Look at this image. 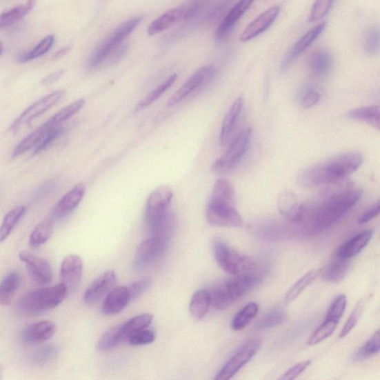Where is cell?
I'll list each match as a JSON object with an SVG mask.
<instances>
[{
    "mask_svg": "<svg viewBox=\"0 0 380 380\" xmlns=\"http://www.w3.org/2000/svg\"><path fill=\"white\" fill-rule=\"evenodd\" d=\"M363 162V156L358 152L340 154L301 172L298 183L305 188L335 183L356 172Z\"/></svg>",
    "mask_w": 380,
    "mask_h": 380,
    "instance_id": "1",
    "label": "cell"
},
{
    "mask_svg": "<svg viewBox=\"0 0 380 380\" xmlns=\"http://www.w3.org/2000/svg\"><path fill=\"white\" fill-rule=\"evenodd\" d=\"M360 189L349 188L337 192L320 204L314 214L319 228L332 226L352 210L362 197Z\"/></svg>",
    "mask_w": 380,
    "mask_h": 380,
    "instance_id": "2",
    "label": "cell"
},
{
    "mask_svg": "<svg viewBox=\"0 0 380 380\" xmlns=\"http://www.w3.org/2000/svg\"><path fill=\"white\" fill-rule=\"evenodd\" d=\"M260 282L261 279L252 274L223 281L209 292L211 306L219 310H226Z\"/></svg>",
    "mask_w": 380,
    "mask_h": 380,
    "instance_id": "3",
    "label": "cell"
},
{
    "mask_svg": "<svg viewBox=\"0 0 380 380\" xmlns=\"http://www.w3.org/2000/svg\"><path fill=\"white\" fill-rule=\"evenodd\" d=\"M69 293L62 282L52 287L32 290L19 301V309L28 316L40 314L60 306Z\"/></svg>",
    "mask_w": 380,
    "mask_h": 380,
    "instance_id": "4",
    "label": "cell"
},
{
    "mask_svg": "<svg viewBox=\"0 0 380 380\" xmlns=\"http://www.w3.org/2000/svg\"><path fill=\"white\" fill-rule=\"evenodd\" d=\"M212 248L218 265L228 274L234 276L250 274L256 268L254 260L232 249L221 239H214Z\"/></svg>",
    "mask_w": 380,
    "mask_h": 380,
    "instance_id": "5",
    "label": "cell"
},
{
    "mask_svg": "<svg viewBox=\"0 0 380 380\" xmlns=\"http://www.w3.org/2000/svg\"><path fill=\"white\" fill-rule=\"evenodd\" d=\"M142 21V17H132L121 24L106 40L97 48L90 57L89 65L91 68H97L102 65L115 52L123 42L137 28Z\"/></svg>",
    "mask_w": 380,
    "mask_h": 380,
    "instance_id": "6",
    "label": "cell"
},
{
    "mask_svg": "<svg viewBox=\"0 0 380 380\" xmlns=\"http://www.w3.org/2000/svg\"><path fill=\"white\" fill-rule=\"evenodd\" d=\"M252 135L251 128L241 132L232 141L226 153L214 162L212 170L218 174H225L236 168L249 149Z\"/></svg>",
    "mask_w": 380,
    "mask_h": 380,
    "instance_id": "7",
    "label": "cell"
},
{
    "mask_svg": "<svg viewBox=\"0 0 380 380\" xmlns=\"http://www.w3.org/2000/svg\"><path fill=\"white\" fill-rule=\"evenodd\" d=\"M217 72L216 68L212 66L201 68L170 97L168 105H177L193 93L200 92L213 81Z\"/></svg>",
    "mask_w": 380,
    "mask_h": 380,
    "instance_id": "8",
    "label": "cell"
},
{
    "mask_svg": "<svg viewBox=\"0 0 380 380\" xmlns=\"http://www.w3.org/2000/svg\"><path fill=\"white\" fill-rule=\"evenodd\" d=\"M206 216L211 226L220 228H239L242 218L236 206L223 203L208 202Z\"/></svg>",
    "mask_w": 380,
    "mask_h": 380,
    "instance_id": "9",
    "label": "cell"
},
{
    "mask_svg": "<svg viewBox=\"0 0 380 380\" xmlns=\"http://www.w3.org/2000/svg\"><path fill=\"white\" fill-rule=\"evenodd\" d=\"M65 94L66 91L63 90H57L43 97V99L34 103L18 117L17 120L12 125L11 130L13 132L21 130L24 126L38 118L39 116L52 108L54 106L63 99Z\"/></svg>",
    "mask_w": 380,
    "mask_h": 380,
    "instance_id": "10",
    "label": "cell"
},
{
    "mask_svg": "<svg viewBox=\"0 0 380 380\" xmlns=\"http://www.w3.org/2000/svg\"><path fill=\"white\" fill-rule=\"evenodd\" d=\"M261 346L259 340L252 339L243 346L217 374L216 380H228L235 376L257 353Z\"/></svg>",
    "mask_w": 380,
    "mask_h": 380,
    "instance_id": "11",
    "label": "cell"
},
{
    "mask_svg": "<svg viewBox=\"0 0 380 380\" xmlns=\"http://www.w3.org/2000/svg\"><path fill=\"white\" fill-rule=\"evenodd\" d=\"M168 245V242L153 237L144 240L135 253L134 270L141 272L149 267L163 254Z\"/></svg>",
    "mask_w": 380,
    "mask_h": 380,
    "instance_id": "12",
    "label": "cell"
},
{
    "mask_svg": "<svg viewBox=\"0 0 380 380\" xmlns=\"http://www.w3.org/2000/svg\"><path fill=\"white\" fill-rule=\"evenodd\" d=\"M19 257L24 263L29 275L37 284L45 286L51 283L52 271L50 262L26 250L19 252Z\"/></svg>",
    "mask_w": 380,
    "mask_h": 380,
    "instance_id": "13",
    "label": "cell"
},
{
    "mask_svg": "<svg viewBox=\"0 0 380 380\" xmlns=\"http://www.w3.org/2000/svg\"><path fill=\"white\" fill-rule=\"evenodd\" d=\"M117 281L115 272L109 270L97 278L88 288L83 296L84 303L88 306H94L108 295L114 288Z\"/></svg>",
    "mask_w": 380,
    "mask_h": 380,
    "instance_id": "14",
    "label": "cell"
},
{
    "mask_svg": "<svg viewBox=\"0 0 380 380\" xmlns=\"http://www.w3.org/2000/svg\"><path fill=\"white\" fill-rule=\"evenodd\" d=\"M326 27V23H321L314 28L310 29L306 34L301 37L299 40L290 48L281 65V70L286 72L290 66L293 64L297 58L306 52L308 47L313 43L323 33Z\"/></svg>",
    "mask_w": 380,
    "mask_h": 380,
    "instance_id": "15",
    "label": "cell"
},
{
    "mask_svg": "<svg viewBox=\"0 0 380 380\" xmlns=\"http://www.w3.org/2000/svg\"><path fill=\"white\" fill-rule=\"evenodd\" d=\"M83 272V261L81 257L72 254L64 259L61 268V279L69 292L74 290L80 285Z\"/></svg>",
    "mask_w": 380,
    "mask_h": 380,
    "instance_id": "16",
    "label": "cell"
},
{
    "mask_svg": "<svg viewBox=\"0 0 380 380\" xmlns=\"http://www.w3.org/2000/svg\"><path fill=\"white\" fill-rule=\"evenodd\" d=\"M256 0H239L223 19L216 32V41L219 43L225 41L232 31L241 17L246 13Z\"/></svg>",
    "mask_w": 380,
    "mask_h": 380,
    "instance_id": "17",
    "label": "cell"
},
{
    "mask_svg": "<svg viewBox=\"0 0 380 380\" xmlns=\"http://www.w3.org/2000/svg\"><path fill=\"white\" fill-rule=\"evenodd\" d=\"M279 13L280 7L276 6L270 8L267 11L261 14L243 30L241 35V41L248 42L264 33L267 29L274 24Z\"/></svg>",
    "mask_w": 380,
    "mask_h": 380,
    "instance_id": "18",
    "label": "cell"
},
{
    "mask_svg": "<svg viewBox=\"0 0 380 380\" xmlns=\"http://www.w3.org/2000/svg\"><path fill=\"white\" fill-rule=\"evenodd\" d=\"M173 198V192L169 187H160L155 189L150 194L146 210V220L159 217L170 210Z\"/></svg>",
    "mask_w": 380,
    "mask_h": 380,
    "instance_id": "19",
    "label": "cell"
},
{
    "mask_svg": "<svg viewBox=\"0 0 380 380\" xmlns=\"http://www.w3.org/2000/svg\"><path fill=\"white\" fill-rule=\"evenodd\" d=\"M277 206L281 215L292 221L303 220L306 215L307 209L304 204L300 203L295 194L289 190L279 194Z\"/></svg>",
    "mask_w": 380,
    "mask_h": 380,
    "instance_id": "20",
    "label": "cell"
},
{
    "mask_svg": "<svg viewBox=\"0 0 380 380\" xmlns=\"http://www.w3.org/2000/svg\"><path fill=\"white\" fill-rule=\"evenodd\" d=\"M57 326L52 321H41L28 326L22 335L23 342L34 346L46 342L56 333Z\"/></svg>",
    "mask_w": 380,
    "mask_h": 380,
    "instance_id": "21",
    "label": "cell"
},
{
    "mask_svg": "<svg viewBox=\"0 0 380 380\" xmlns=\"http://www.w3.org/2000/svg\"><path fill=\"white\" fill-rule=\"evenodd\" d=\"M188 14V11L186 4L171 9L155 19L148 28V34L153 36L167 30V29L181 21H187Z\"/></svg>",
    "mask_w": 380,
    "mask_h": 380,
    "instance_id": "22",
    "label": "cell"
},
{
    "mask_svg": "<svg viewBox=\"0 0 380 380\" xmlns=\"http://www.w3.org/2000/svg\"><path fill=\"white\" fill-rule=\"evenodd\" d=\"M147 222L151 237L169 242L175 230V219L170 210Z\"/></svg>",
    "mask_w": 380,
    "mask_h": 380,
    "instance_id": "23",
    "label": "cell"
},
{
    "mask_svg": "<svg viewBox=\"0 0 380 380\" xmlns=\"http://www.w3.org/2000/svg\"><path fill=\"white\" fill-rule=\"evenodd\" d=\"M86 193V188L83 183L77 184L57 204L54 216L56 219H63L70 214L79 206Z\"/></svg>",
    "mask_w": 380,
    "mask_h": 380,
    "instance_id": "24",
    "label": "cell"
},
{
    "mask_svg": "<svg viewBox=\"0 0 380 380\" xmlns=\"http://www.w3.org/2000/svg\"><path fill=\"white\" fill-rule=\"evenodd\" d=\"M130 301L128 287L114 288L103 301V314L108 316L119 314Z\"/></svg>",
    "mask_w": 380,
    "mask_h": 380,
    "instance_id": "25",
    "label": "cell"
},
{
    "mask_svg": "<svg viewBox=\"0 0 380 380\" xmlns=\"http://www.w3.org/2000/svg\"><path fill=\"white\" fill-rule=\"evenodd\" d=\"M373 237L372 230L359 232L339 247L336 256L340 259L348 260L359 254L369 243Z\"/></svg>",
    "mask_w": 380,
    "mask_h": 380,
    "instance_id": "26",
    "label": "cell"
},
{
    "mask_svg": "<svg viewBox=\"0 0 380 380\" xmlns=\"http://www.w3.org/2000/svg\"><path fill=\"white\" fill-rule=\"evenodd\" d=\"M243 103L242 97H239L231 105L230 108L225 116V119L223 120L220 134L221 143L223 145L228 143L232 132L237 128L242 111Z\"/></svg>",
    "mask_w": 380,
    "mask_h": 380,
    "instance_id": "27",
    "label": "cell"
},
{
    "mask_svg": "<svg viewBox=\"0 0 380 380\" xmlns=\"http://www.w3.org/2000/svg\"><path fill=\"white\" fill-rule=\"evenodd\" d=\"M36 3L37 0H28L26 3L19 5L0 14V30L11 27L21 21L32 11Z\"/></svg>",
    "mask_w": 380,
    "mask_h": 380,
    "instance_id": "28",
    "label": "cell"
},
{
    "mask_svg": "<svg viewBox=\"0 0 380 380\" xmlns=\"http://www.w3.org/2000/svg\"><path fill=\"white\" fill-rule=\"evenodd\" d=\"M333 57L326 50H319L310 55L308 59L309 69L317 77L328 74L333 66Z\"/></svg>",
    "mask_w": 380,
    "mask_h": 380,
    "instance_id": "29",
    "label": "cell"
},
{
    "mask_svg": "<svg viewBox=\"0 0 380 380\" xmlns=\"http://www.w3.org/2000/svg\"><path fill=\"white\" fill-rule=\"evenodd\" d=\"M21 284V276L19 272L13 270L0 282V306H7L17 293Z\"/></svg>",
    "mask_w": 380,
    "mask_h": 380,
    "instance_id": "30",
    "label": "cell"
},
{
    "mask_svg": "<svg viewBox=\"0 0 380 380\" xmlns=\"http://www.w3.org/2000/svg\"><path fill=\"white\" fill-rule=\"evenodd\" d=\"M209 202L236 206V192L232 184L226 179H218L214 184Z\"/></svg>",
    "mask_w": 380,
    "mask_h": 380,
    "instance_id": "31",
    "label": "cell"
},
{
    "mask_svg": "<svg viewBox=\"0 0 380 380\" xmlns=\"http://www.w3.org/2000/svg\"><path fill=\"white\" fill-rule=\"evenodd\" d=\"M346 117L350 120L363 122L379 130V107L378 106L360 107V108L349 111Z\"/></svg>",
    "mask_w": 380,
    "mask_h": 380,
    "instance_id": "32",
    "label": "cell"
},
{
    "mask_svg": "<svg viewBox=\"0 0 380 380\" xmlns=\"http://www.w3.org/2000/svg\"><path fill=\"white\" fill-rule=\"evenodd\" d=\"M211 306L209 291L199 290L191 299L190 311L192 317L197 321L201 320L208 313Z\"/></svg>",
    "mask_w": 380,
    "mask_h": 380,
    "instance_id": "33",
    "label": "cell"
},
{
    "mask_svg": "<svg viewBox=\"0 0 380 380\" xmlns=\"http://www.w3.org/2000/svg\"><path fill=\"white\" fill-rule=\"evenodd\" d=\"M52 128H52L47 121L39 126L37 130L28 134L26 139L17 146L12 154V158H18L29 150L34 148L39 142L41 141L45 134Z\"/></svg>",
    "mask_w": 380,
    "mask_h": 380,
    "instance_id": "34",
    "label": "cell"
},
{
    "mask_svg": "<svg viewBox=\"0 0 380 380\" xmlns=\"http://www.w3.org/2000/svg\"><path fill=\"white\" fill-rule=\"evenodd\" d=\"M26 210V207L19 206L6 214L2 225L0 226V243L5 241L11 235L18 223L25 216Z\"/></svg>",
    "mask_w": 380,
    "mask_h": 380,
    "instance_id": "35",
    "label": "cell"
},
{
    "mask_svg": "<svg viewBox=\"0 0 380 380\" xmlns=\"http://www.w3.org/2000/svg\"><path fill=\"white\" fill-rule=\"evenodd\" d=\"M348 269V260L336 256L324 270L323 279L331 283H338L345 278Z\"/></svg>",
    "mask_w": 380,
    "mask_h": 380,
    "instance_id": "36",
    "label": "cell"
},
{
    "mask_svg": "<svg viewBox=\"0 0 380 380\" xmlns=\"http://www.w3.org/2000/svg\"><path fill=\"white\" fill-rule=\"evenodd\" d=\"M125 339L122 334L121 325L116 326L105 332L97 343V348L101 352H109L120 343L124 342Z\"/></svg>",
    "mask_w": 380,
    "mask_h": 380,
    "instance_id": "37",
    "label": "cell"
},
{
    "mask_svg": "<svg viewBox=\"0 0 380 380\" xmlns=\"http://www.w3.org/2000/svg\"><path fill=\"white\" fill-rule=\"evenodd\" d=\"M177 74H173L158 87H156L154 90L151 91L147 96H145L143 99L139 102L137 106H136L135 110L141 111L148 108V107L159 100L160 97L170 89L174 83L177 81Z\"/></svg>",
    "mask_w": 380,
    "mask_h": 380,
    "instance_id": "38",
    "label": "cell"
},
{
    "mask_svg": "<svg viewBox=\"0 0 380 380\" xmlns=\"http://www.w3.org/2000/svg\"><path fill=\"white\" fill-rule=\"evenodd\" d=\"M153 318V315L151 314H143L136 316L121 324V328L125 341L128 340V337L136 331L150 326L152 323Z\"/></svg>",
    "mask_w": 380,
    "mask_h": 380,
    "instance_id": "39",
    "label": "cell"
},
{
    "mask_svg": "<svg viewBox=\"0 0 380 380\" xmlns=\"http://www.w3.org/2000/svg\"><path fill=\"white\" fill-rule=\"evenodd\" d=\"M86 104L84 99L77 100L69 106L64 107L61 111L55 114L52 119L47 121L52 128L60 126L63 123L69 120L73 115L81 111Z\"/></svg>",
    "mask_w": 380,
    "mask_h": 380,
    "instance_id": "40",
    "label": "cell"
},
{
    "mask_svg": "<svg viewBox=\"0 0 380 380\" xmlns=\"http://www.w3.org/2000/svg\"><path fill=\"white\" fill-rule=\"evenodd\" d=\"M54 231L53 223L50 221L41 222L34 230L29 239V243L32 248H37L44 245L52 236Z\"/></svg>",
    "mask_w": 380,
    "mask_h": 380,
    "instance_id": "41",
    "label": "cell"
},
{
    "mask_svg": "<svg viewBox=\"0 0 380 380\" xmlns=\"http://www.w3.org/2000/svg\"><path fill=\"white\" fill-rule=\"evenodd\" d=\"M319 270H311L301 277L297 283L292 287L286 297V303L287 305L293 303V301L313 282L319 276Z\"/></svg>",
    "mask_w": 380,
    "mask_h": 380,
    "instance_id": "42",
    "label": "cell"
},
{
    "mask_svg": "<svg viewBox=\"0 0 380 380\" xmlns=\"http://www.w3.org/2000/svg\"><path fill=\"white\" fill-rule=\"evenodd\" d=\"M259 312V306L257 303H251L243 307L232 321V328L235 330H241L246 328L250 321L256 317Z\"/></svg>",
    "mask_w": 380,
    "mask_h": 380,
    "instance_id": "43",
    "label": "cell"
},
{
    "mask_svg": "<svg viewBox=\"0 0 380 380\" xmlns=\"http://www.w3.org/2000/svg\"><path fill=\"white\" fill-rule=\"evenodd\" d=\"M54 41L55 37L54 35L46 37L43 40L34 47L31 51L26 52L19 57L18 61L24 63L42 57L51 50Z\"/></svg>",
    "mask_w": 380,
    "mask_h": 380,
    "instance_id": "44",
    "label": "cell"
},
{
    "mask_svg": "<svg viewBox=\"0 0 380 380\" xmlns=\"http://www.w3.org/2000/svg\"><path fill=\"white\" fill-rule=\"evenodd\" d=\"M338 321L326 319L308 340V345L314 346L333 334L338 325Z\"/></svg>",
    "mask_w": 380,
    "mask_h": 380,
    "instance_id": "45",
    "label": "cell"
},
{
    "mask_svg": "<svg viewBox=\"0 0 380 380\" xmlns=\"http://www.w3.org/2000/svg\"><path fill=\"white\" fill-rule=\"evenodd\" d=\"M379 330H377L371 339L355 353L353 357L354 361H360L377 354L379 352Z\"/></svg>",
    "mask_w": 380,
    "mask_h": 380,
    "instance_id": "46",
    "label": "cell"
},
{
    "mask_svg": "<svg viewBox=\"0 0 380 380\" xmlns=\"http://www.w3.org/2000/svg\"><path fill=\"white\" fill-rule=\"evenodd\" d=\"M286 319V314L283 310H272L270 313L260 319L257 325V329L262 330L275 327L284 323Z\"/></svg>",
    "mask_w": 380,
    "mask_h": 380,
    "instance_id": "47",
    "label": "cell"
},
{
    "mask_svg": "<svg viewBox=\"0 0 380 380\" xmlns=\"http://www.w3.org/2000/svg\"><path fill=\"white\" fill-rule=\"evenodd\" d=\"M334 0H315L312 6L309 21L316 22L324 18L332 8Z\"/></svg>",
    "mask_w": 380,
    "mask_h": 380,
    "instance_id": "48",
    "label": "cell"
},
{
    "mask_svg": "<svg viewBox=\"0 0 380 380\" xmlns=\"http://www.w3.org/2000/svg\"><path fill=\"white\" fill-rule=\"evenodd\" d=\"M319 92L312 86H307L299 92V102L303 109H309L317 105L320 101Z\"/></svg>",
    "mask_w": 380,
    "mask_h": 380,
    "instance_id": "49",
    "label": "cell"
},
{
    "mask_svg": "<svg viewBox=\"0 0 380 380\" xmlns=\"http://www.w3.org/2000/svg\"><path fill=\"white\" fill-rule=\"evenodd\" d=\"M156 334L152 330L143 329L132 334L128 339L129 343L133 346H147L154 343Z\"/></svg>",
    "mask_w": 380,
    "mask_h": 380,
    "instance_id": "50",
    "label": "cell"
},
{
    "mask_svg": "<svg viewBox=\"0 0 380 380\" xmlns=\"http://www.w3.org/2000/svg\"><path fill=\"white\" fill-rule=\"evenodd\" d=\"M63 132V130L60 126H57L50 130H48L43 139L34 148V154H37L46 150L47 148H50V146L60 137Z\"/></svg>",
    "mask_w": 380,
    "mask_h": 380,
    "instance_id": "51",
    "label": "cell"
},
{
    "mask_svg": "<svg viewBox=\"0 0 380 380\" xmlns=\"http://www.w3.org/2000/svg\"><path fill=\"white\" fill-rule=\"evenodd\" d=\"M347 306V298L345 294H341L336 298L330 307L326 319L339 321L342 318Z\"/></svg>",
    "mask_w": 380,
    "mask_h": 380,
    "instance_id": "52",
    "label": "cell"
},
{
    "mask_svg": "<svg viewBox=\"0 0 380 380\" xmlns=\"http://www.w3.org/2000/svg\"><path fill=\"white\" fill-rule=\"evenodd\" d=\"M57 354L58 349L55 346H47L37 350L33 357V360L36 364L44 365L52 361Z\"/></svg>",
    "mask_w": 380,
    "mask_h": 380,
    "instance_id": "53",
    "label": "cell"
},
{
    "mask_svg": "<svg viewBox=\"0 0 380 380\" xmlns=\"http://www.w3.org/2000/svg\"><path fill=\"white\" fill-rule=\"evenodd\" d=\"M363 308V301H362V303H359L352 311V314L350 315L348 319L347 320V323L344 326L343 328L342 329V330H341V333L339 335L340 338H343L346 337L350 332V331L354 329V328L357 324L360 317H361L362 315Z\"/></svg>",
    "mask_w": 380,
    "mask_h": 380,
    "instance_id": "54",
    "label": "cell"
},
{
    "mask_svg": "<svg viewBox=\"0 0 380 380\" xmlns=\"http://www.w3.org/2000/svg\"><path fill=\"white\" fill-rule=\"evenodd\" d=\"M365 50L367 54L374 55L379 50V32L377 28L370 29L365 41Z\"/></svg>",
    "mask_w": 380,
    "mask_h": 380,
    "instance_id": "55",
    "label": "cell"
},
{
    "mask_svg": "<svg viewBox=\"0 0 380 380\" xmlns=\"http://www.w3.org/2000/svg\"><path fill=\"white\" fill-rule=\"evenodd\" d=\"M152 285V281L150 278H144L138 281H135L130 286L128 287L130 300H134L143 294L146 291L148 290Z\"/></svg>",
    "mask_w": 380,
    "mask_h": 380,
    "instance_id": "56",
    "label": "cell"
},
{
    "mask_svg": "<svg viewBox=\"0 0 380 380\" xmlns=\"http://www.w3.org/2000/svg\"><path fill=\"white\" fill-rule=\"evenodd\" d=\"M310 361L301 362L294 366L292 367L280 377V379L292 380L297 378L301 373L304 372L307 368L310 365Z\"/></svg>",
    "mask_w": 380,
    "mask_h": 380,
    "instance_id": "57",
    "label": "cell"
},
{
    "mask_svg": "<svg viewBox=\"0 0 380 380\" xmlns=\"http://www.w3.org/2000/svg\"><path fill=\"white\" fill-rule=\"evenodd\" d=\"M379 202L377 201L373 204L372 207H370L360 218L359 219V223H366L372 221L373 219L379 216Z\"/></svg>",
    "mask_w": 380,
    "mask_h": 380,
    "instance_id": "58",
    "label": "cell"
},
{
    "mask_svg": "<svg viewBox=\"0 0 380 380\" xmlns=\"http://www.w3.org/2000/svg\"><path fill=\"white\" fill-rule=\"evenodd\" d=\"M63 74L64 71L61 70L48 75L43 78V81H41V84L43 86L52 85V83L57 82L58 80H60Z\"/></svg>",
    "mask_w": 380,
    "mask_h": 380,
    "instance_id": "59",
    "label": "cell"
},
{
    "mask_svg": "<svg viewBox=\"0 0 380 380\" xmlns=\"http://www.w3.org/2000/svg\"><path fill=\"white\" fill-rule=\"evenodd\" d=\"M71 50L70 46H66L62 48L60 51H58L54 56L53 57V60H59L61 59L68 52Z\"/></svg>",
    "mask_w": 380,
    "mask_h": 380,
    "instance_id": "60",
    "label": "cell"
},
{
    "mask_svg": "<svg viewBox=\"0 0 380 380\" xmlns=\"http://www.w3.org/2000/svg\"><path fill=\"white\" fill-rule=\"evenodd\" d=\"M3 43L0 41V55L3 53Z\"/></svg>",
    "mask_w": 380,
    "mask_h": 380,
    "instance_id": "61",
    "label": "cell"
},
{
    "mask_svg": "<svg viewBox=\"0 0 380 380\" xmlns=\"http://www.w3.org/2000/svg\"><path fill=\"white\" fill-rule=\"evenodd\" d=\"M0 374H2V370L0 369Z\"/></svg>",
    "mask_w": 380,
    "mask_h": 380,
    "instance_id": "62",
    "label": "cell"
}]
</instances>
